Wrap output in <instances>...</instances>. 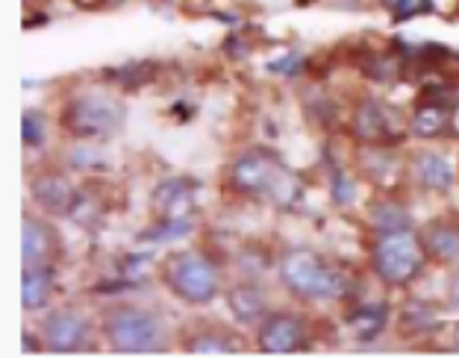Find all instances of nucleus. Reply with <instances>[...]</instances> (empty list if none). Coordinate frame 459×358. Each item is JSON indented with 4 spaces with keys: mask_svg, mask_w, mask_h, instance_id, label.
<instances>
[{
    "mask_svg": "<svg viewBox=\"0 0 459 358\" xmlns=\"http://www.w3.org/2000/svg\"><path fill=\"white\" fill-rule=\"evenodd\" d=\"M424 241L419 235H412L410 229L403 233H385L371 250V268L374 273L385 282V286L403 288L412 279H419V273L424 270Z\"/></svg>",
    "mask_w": 459,
    "mask_h": 358,
    "instance_id": "nucleus-5",
    "label": "nucleus"
},
{
    "mask_svg": "<svg viewBox=\"0 0 459 358\" xmlns=\"http://www.w3.org/2000/svg\"><path fill=\"white\" fill-rule=\"evenodd\" d=\"M412 176L427 192H447L454 185V167L439 153L424 150L412 159Z\"/></svg>",
    "mask_w": 459,
    "mask_h": 358,
    "instance_id": "nucleus-16",
    "label": "nucleus"
},
{
    "mask_svg": "<svg viewBox=\"0 0 459 358\" xmlns=\"http://www.w3.org/2000/svg\"><path fill=\"white\" fill-rule=\"evenodd\" d=\"M385 323H389V305H383V303L362 305V309H357V311L351 314L353 332H357L362 341L377 338V335L385 329Z\"/></svg>",
    "mask_w": 459,
    "mask_h": 358,
    "instance_id": "nucleus-21",
    "label": "nucleus"
},
{
    "mask_svg": "<svg viewBox=\"0 0 459 358\" xmlns=\"http://www.w3.org/2000/svg\"><path fill=\"white\" fill-rule=\"evenodd\" d=\"M368 224L377 229L380 235L403 233V229H410V212H406V206L394 203V200L380 197L368 206Z\"/></svg>",
    "mask_w": 459,
    "mask_h": 358,
    "instance_id": "nucleus-19",
    "label": "nucleus"
},
{
    "mask_svg": "<svg viewBox=\"0 0 459 358\" xmlns=\"http://www.w3.org/2000/svg\"><path fill=\"white\" fill-rule=\"evenodd\" d=\"M162 282L186 305H206L218 297V268L201 250L171 252L162 265Z\"/></svg>",
    "mask_w": 459,
    "mask_h": 358,
    "instance_id": "nucleus-4",
    "label": "nucleus"
},
{
    "mask_svg": "<svg viewBox=\"0 0 459 358\" xmlns=\"http://www.w3.org/2000/svg\"><path fill=\"white\" fill-rule=\"evenodd\" d=\"M353 135L368 147H389L403 139V121L389 103L365 100L353 115Z\"/></svg>",
    "mask_w": 459,
    "mask_h": 358,
    "instance_id": "nucleus-8",
    "label": "nucleus"
},
{
    "mask_svg": "<svg viewBox=\"0 0 459 358\" xmlns=\"http://www.w3.org/2000/svg\"><path fill=\"white\" fill-rule=\"evenodd\" d=\"M124 118H127V109L118 98H112L107 91H80L74 94L65 109H62V130L74 139L82 141H103L112 139L115 132L124 126Z\"/></svg>",
    "mask_w": 459,
    "mask_h": 358,
    "instance_id": "nucleus-2",
    "label": "nucleus"
},
{
    "mask_svg": "<svg viewBox=\"0 0 459 358\" xmlns=\"http://www.w3.org/2000/svg\"><path fill=\"white\" fill-rule=\"evenodd\" d=\"M24 144L27 147H41L45 144V139H48V121H45V115H41L39 109H27L24 112Z\"/></svg>",
    "mask_w": 459,
    "mask_h": 358,
    "instance_id": "nucleus-23",
    "label": "nucleus"
},
{
    "mask_svg": "<svg viewBox=\"0 0 459 358\" xmlns=\"http://www.w3.org/2000/svg\"><path fill=\"white\" fill-rule=\"evenodd\" d=\"M401 326L403 332H412V335H430V332H439V314L436 309H430L427 303H410L401 314Z\"/></svg>",
    "mask_w": 459,
    "mask_h": 358,
    "instance_id": "nucleus-22",
    "label": "nucleus"
},
{
    "mask_svg": "<svg viewBox=\"0 0 459 358\" xmlns=\"http://www.w3.org/2000/svg\"><path fill=\"white\" fill-rule=\"evenodd\" d=\"M39 335L45 350L50 353H82L91 346L95 326H91L89 314H82L77 309H56L41 320Z\"/></svg>",
    "mask_w": 459,
    "mask_h": 358,
    "instance_id": "nucleus-6",
    "label": "nucleus"
},
{
    "mask_svg": "<svg viewBox=\"0 0 459 358\" xmlns=\"http://www.w3.org/2000/svg\"><path fill=\"white\" fill-rule=\"evenodd\" d=\"M77 4L82 6V9H98L103 0H77Z\"/></svg>",
    "mask_w": 459,
    "mask_h": 358,
    "instance_id": "nucleus-26",
    "label": "nucleus"
},
{
    "mask_svg": "<svg viewBox=\"0 0 459 358\" xmlns=\"http://www.w3.org/2000/svg\"><path fill=\"white\" fill-rule=\"evenodd\" d=\"M351 197H353V183L342 171H333V200L339 206H348Z\"/></svg>",
    "mask_w": 459,
    "mask_h": 358,
    "instance_id": "nucleus-25",
    "label": "nucleus"
},
{
    "mask_svg": "<svg viewBox=\"0 0 459 358\" xmlns=\"http://www.w3.org/2000/svg\"><path fill=\"white\" fill-rule=\"evenodd\" d=\"M103 338L112 353H160L165 350V323L139 305H115L103 314Z\"/></svg>",
    "mask_w": 459,
    "mask_h": 358,
    "instance_id": "nucleus-3",
    "label": "nucleus"
},
{
    "mask_svg": "<svg viewBox=\"0 0 459 358\" xmlns=\"http://www.w3.org/2000/svg\"><path fill=\"white\" fill-rule=\"evenodd\" d=\"M389 9L394 21H406L415 15H427L433 9V0H380Z\"/></svg>",
    "mask_w": 459,
    "mask_h": 358,
    "instance_id": "nucleus-24",
    "label": "nucleus"
},
{
    "mask_svg": "<svg viewBox=\"0 0 459 358\" xmlns=\"http://www.w3.org/2000/svg\"><path fill=\"white\" fill-rule=\"evenodd\" d=\"M451 291H454V303L459 305V270H456V279H454V288Z\"/></svg>",
    "mask_w": 459,
    "mask_h": 358,
    "instance_id": "nucleus-27",
    "label": "nucleus"
},
{
    "mask_svg": "<svg viewBox=\"0 0 459 358\" xmlns=\"http://www.w3.org/2000/svg\"><path fill=\"white\" fill-rule=\"evenodd\" d=\"M283 179H286L283 167H280V162L268 150H250L245 156H238L233 167H230V185H233L238 194H247V197L277 194Z\"/></svg>",
    "mask_w": 459,
    "mask_h": 358,
    "instance_id": "nucleus-7",
    "label": "nucleus"
},
{
    "mask_svg": "<svg viewBox=\"0 0 459 358\" xmlns=\"http://www.w3.org/2000/svg\"><path fill=\"white\" fill-rule=\"evenodd\" d=\"M309 346L307 323L295 311H271L259 320V350L271 355L300 353Z\"/></svg>",
    "mask_w": 459,
    "mask_h": 358,
    "instance_id": "nucleus-9",
    "label": "nucleus"
},
{
    "mask_svg": "<svg viewBox=\"0 0 459 358\" xmlns=\"http://www.w3.org/2000/svg\"><path fill=\"white\" fill-rule=\"evenodd\" d=\"M227 305H230V311L236 314V320H242V323H256L268 314L265 294L259 286H254V282H238V286L230 288Z\"/></svg>",
    "mask_w": 459,
    "mask_h": 358,
    "instance_id": "nucleus-15",
    "label": "nucleus"
},
{
    "mask_svg": "<svg viewBox=\"0 0 459 358\" xmlns=\"http://www.w3.org/2000/svg\"><path fill=\"white\" fill-rule=\"evenodd\" d=\"M454 118V109L451 107H442V103H433V100H421L419 109L412 115V132L419 139H439V135L447 132Z\"/></svg>",
    "mask_w": 459,
    "mask_h": 358,
    "instance_id": "nucleus-17",
    "label": "nucleus"
},
{
    "mask_svg": "<svg viewBox=\"0 0 459 358\" xmlns=\"http://www.w3.org/2000/svg\"><path fill=\"white\" fill-rule=\"evenodd\" d=\"M359 167H362V174L371 179V183L389 185L394 179V174H398V159H394L385 147H368V150L362 153Z\"/></svg>",
    "mask_w": 459,
    "mask_h": 358,
    "instance_id": "nucleus-20",
    "label": "nucleus"
},
{
    "mask_svg": "<svg viewBox=\"0 0 459 358\" xmlns=\"http://www.w3.org/2000/svg\"><path fill=\"white\" fill-rule=\"evenodd\" d=\"M280 279L304 303H333L351 294V279L344 270L309 247H295L280 259Z\"/></svg>",
    "mask_w": 459,
    "mask_h": 358,
    "instance_id": "nucleus-1",
    "label": "nucleus"
},
{
    "mask_svg": "<svg viewBox=\"0 0 459 358\" xmlns=\"http://www.w3.org/2000/svg\"><path fill=\"white\" fill-rule=\"evenodd\" d=\"M56 288V273L54 265L45 268H24V279H21V303H24L27 311H39L45 309L54 297Z\"/></svg>",
    "mask_w": 459,
    "mask_h": 358,
    "instance_id": "nucleus-14",
    "label": "nucleus"
},
{
    "mask_svg": "<svg viewBox=\"0 0 459 358\" xmlns=\"http://www.w3.org/2000/svg\"><path fill=\"white\" fill-rule=\"evenodd\" d=\"M30 192H33L36 206L45 209L48 215H68L77 200L71 179L65 174H54V171L36 176L33 185H30Z\"/></svg>",
    "mask_w": 459,
    "mask_h": 358,
    "instance_id": "nucleus-11",
    "label": "nucleus"
},
{
    "mask_svg": "<svg viewBox=\"0 0 459 358\" xmlns=\"http://www.w3.org/2000/svg\"><path fill=\"white\" fill-rule=\"evenodd\" d=\"M62 256V238L48 220L36 215L24 217V233H21V259L24 268H45L56 265Z\"/></svg>",
    "mask_w": 459,
    "mask_h": 358,
    "instance_id": "nucleus-10",
    "label": "nucleus"
},
{
    "mask_svg": "<svg viewBox=\"0 0 459 358\" xmlns=\"http://www.w3.org/2000/svg\"><path fill=\"white\" fill-rule=\"evenodd\" d=\"M195 188L186 179H165V183L153 192V212L160 215V220H177V217H189L195 209Z\"/></svg>",
    "mask_w": 459,
    "mask_h": 358,
    "instance_id": "nucleus-12",
    "label": "nucleus"
},
{
    "mask_svg": "<svg viewBox=\"0 0 459 358\" xmlns=\"http://www.w3.org/2000/svg\"><path fill=\"white\" fill-rule=\"evenodd\" d=\"M421 241L430 259L442 261V265H456L459 261V224H454V220H433L424 229Z\"/></svg>",
    "mask_w": 459,
    "mask_h": 358,
    "instance_id": "nucleus-13",
    "label": "nucleus"
},
{
    "mask_svg": "<svg viewBox=\"0 0 459 358\" xmlns=\"http://www.w3.org/2000/svg\"><path fill=\"white\" fill-rule=\"evenodd\" d=\"M186 353H197V355H227V353H238L236 335L227 332L224 326H206V329L195 332L189 341L183 344Z\"/></svg>",
    "mask_w": 459,
    "mask_h": 358,
    "instance_id": "nucleus-18",
    "label": "nucleus"
}]
</instances>
